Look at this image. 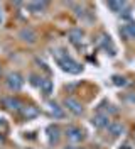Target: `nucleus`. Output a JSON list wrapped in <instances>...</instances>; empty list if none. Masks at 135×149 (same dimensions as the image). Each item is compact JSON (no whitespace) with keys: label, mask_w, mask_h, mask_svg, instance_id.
Listing matches in <instances>:
<instances>
[{"label":"nucleus","mask_w":135,"mask_h":149,"mask_svg":"<svg viewBox=\"0 0 135 149\" xmlns=\"http://www.w3.org/2000/svg\"><path fill=\"white\" fill-rule=\"evenodd\" d=\"M57 65L61 66L64 71H68V73H73V74L80 73L81 70H83V66H81L78 61H74L71 56H68V54L57 56Z\"/></svg>","instance_id":"nucleus-1"},{"label":"nucleus","mask_w":135,"mask_h":149,"mask_svg":"<svg viewBox=\"0 0 135 149\" xmlns=\"http://www.w3.org/2000/svg\"><path fill=\"white\" fill-rule=\"evenodd\" d=\"M7 86H9L10 90L17 92V90H20V88L24 86V78L19 73H10L9 76H7Z\"/></svg>","instance_id":"nucleus-2"},{"label":"nucleus","mask_w":135,"mask_h":149,"mask_svg":"<svg viewBox=\"0 0 135 149\" xmlns=\"http://www.w3.org/2000/svg\"><path fill=\"white\" fill-rule=\"evenodd\" d=\"M64 107L68 109L69 112H73L74 115H81L83 113V107H81V103L78 100H74V98H64Z\"/></svg>","instance_id":"nucleus-3"},{"label":"nucleus","mask_w":135,"mask_h":149,"mask_svg":"<svg viewBox=\"0 0 135 149\" xmlns=\"http://www.w3.org/2000/svg\"><path fill=\"white\" fill-rule=\"evenodd\" d=\"M66 136L71 142H81V139L84 137L83 136V130L78 129V127H68L66 129Z\"/></svg>","instance_id":"nucleus-4"},{"label":"nucleus","mask_w":135,"mask_h":149,"mask_svg":"<svg viewBox=\"0 0 135 149\" xmlns=\"http://www.w3.org/2000/svg\"><path fill=\"white\" fill-rule=\"evenodd\" d=\"M91 122H93V125L98 127V129H103V127H108V125H110V119H108V115H105V113L95 115Z\"/></svg>","instance_id":"nucleus-5"},{"label":"nucleus","mask_w":135,"mask_h":149,"mask_svg":"<svg viewBox=\"0 0 135 149\" xmlns=\"http://www.w3.org/2000/svg\"><path fill=\"white\" fill-rule=\"evenodd\" d=\"M3 105L10 109V110H20L22 109V102L15 98V97H7V98H3Z\"/></svg>","instance_id":"nucleus-6"},{"label":"nucleus","mask_w":135,"mask_h":149,"mask_svg":"<svg viewBox=\"0 0 135 149\" xmlns=\"http://www.w3.org/2000/svg\"><path fill=\"white\" fill-rule=\"evenodd\" d=\"M39 88H41V92L47 97V95H51V92H53V81H51V80H47V78H41Z\"/></svg>","instance_id":"nucleus-7"},{"label":"nucleus","mask_w":135,"mask_h":149,"mask_svg":"<svg viewBox=\"0 0 135 149\" xmlns=\"http://www.w3.org/2000/svg\"><path fill=\"white\" fill-rule=\"evenodd\" d=\"M20 37L24 39V41H29V42H34L36 41V32L32 31V29H22L20 31Z\"/></svg>","instance_id":"nucleus-8"},{"label":"nucleus","mask_w":135,"mask_h":149,"mask_svg":"<svg viewBox=\"0 0 135 149\" xmlns=\"http://www.w3.org/2000/svg\"><path fill=\"white\" fill-rule=\"evenodd\" d=\"M69 39H71V42H74V44H80L81 39H83V31L81 29H71L69 31Z\"/></svg>","instance_id":"nucleus-9"},{"label":"nucleus","mask_w":135,"mask_h":149,"mask_svg":"<svg viewBox=\"0 0 135 149\" xmlns=\"http://www.w3.org/2000/svg\"><path fill=\"white\" fill-rule=\"evenodd\" d=\"M49 3L47 2H29V9L32 12H42Z\"/></svg>","instance_id":"nucleus-10"},{"label":"nucleus","mask_w":135,"mask_h":149,"mask_svg":"<svg viewBox=\"0 0 135 149\" xmlns=\"http://www.w3.org/2000/svg\"><path fill=\"white\" fill-rule=\"evenodd\" d=\"M49 110H51V113H53L56 119H63L64 117V110L59 105H56V103H49Z\"/></svg>","instance_id":"nucleus-11"},{"label":"nucleus","mask_w":135,"mask_h":149,"mask_svg":"<svg viewBox=\"0 0 135 149\" xmlns=\"http://www.w3.org/2000/svg\"><path fill=\"white\" fill-rule=\"evenodd\" d=\"M22 113L27 119H32V117H36L37 113H39V110H37L36 107H32V105H27L26 109H22Z\"/></svg>","instance_id":"nucleus-12"},{"label":"nucleus","mask_w":135,"mask_h":149,"mask_svg":"<svg viewBox=\"0 0 135 149\" xmlns=\"http://www.w3.org/2000/svg\"><path fill=\"white\" fill-rule=\"evenodd\" d=\"M122 32H123L128 39H135V24H128V26H125V27L122 29Z\"/></svg>","instance_id":"nucleus-13"},{"label":"nucleus","mask_w":135,"mask_h":149,"mask_svg":"<svg viewBox=\"0 0 135 149\" xmlns=\"http://www.w3.org/2000/svg\"><path fill=\"white\" fill-rule=\"evenodd\" d=\"M108 127H110V132H111L113 136H120V134L125 130V127H123L122 124H110Z\"/></svg>","instance_id":"nucleus-14"},{"label":"nucleus","mask_w":135,"mask_h":149,"mask_svg":"<svg viewBox=\"0 0 135 149\" xmlns=\"http://www.w3.org/2000/svg\"><path fill=\"white\" fill-rule=\"evenodd\" d=\"M108 7L113 12H122V9L125 7V3L123 2H108Z\"/></svg>","instance_id":"nucleus-15"},{"label":"nucleus","mask_w":135,"mask_h":149,"mask_svg":"<svg viewBox=\"0 0 135 149\" xmlns=\"http://www.w3.org/2000/svg\"><path fill=\"white\" fill-rule=\"evenodd\" d=\"M120 149H130V146H127V144H125V146H122Z\"/></svg>","instance_id":"nucleus-16"},{"label":"nucleus","mask_w":135,"mask_h":149,"mask_svg":"<svg viewBox=\"0 0 135 149\" xmlns=\"http://www.w3.org/2000/svg\"><path fill=\"white\" fill-rule=\"evenodd\" d=\"M66 149H81V148H74V146H69V148H66Z\"/></svg>","instance_id":"nucleus-17"},{"label":"nucleus","mask_w":135,"mask_h":149,"mask_svg":"<svg viewBox=\"0 0 135 149\" xmlns=\"http://www.w3.org/2000/svg\"><path fill=\"white\" fill-rule=\"evenodd\" d=\"M0 22H2V10H0Z\"/></svg>","instance_id":"nucleus-18"},{"label":"nucleus","mask_w":135,"mask_h":149,"mask_svg":"<svg viewBox=\"0 0 135 149\" xmlns=\"http://www.w3.org/2000/svg\"><path fill=\"white\" fill-rule=\"evenodd\" d=\"M0 73H2V68H0Z\"/></svg>","instance_id":"nucleus-19"},{"label":"nucleus","mask_w":135,"mask_h":149,"mask_svg":"<svg viewBox=\"0 0 135 149\" xmlns=\"http://www.w3.org/2000/svg\"><path fill=\"white\" fill-rule=\"evenodd\" d=\"M0 122H2V120H0Z\"/></svg>","instance_id":"nucleus-20"}]
</instances>
